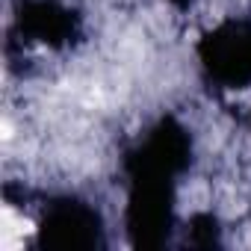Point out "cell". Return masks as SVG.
Instances as JSON below:
<instances>
[{
    "mask_svg": "<svg viewBox=\"0 0 251 251\" xmlns=\"http://www.w3.org/2000/svg\"><path fill=\"white\" fill-rule=\"evenodd\" d=\"M30 230H33V225L27 219L15 216L12 207H3V213H0V245H3L6 251H15Z\"/></svg>",
    "mask_w": 251,
    "mask_h": 251,
    "instance_id": "6da1fadb",
    "label": "cell"
}]
</instances>
